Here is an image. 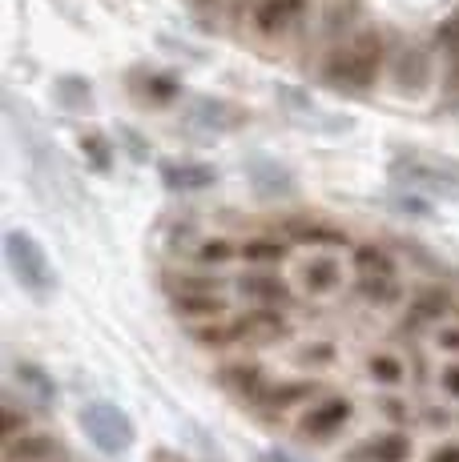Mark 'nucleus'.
<instances>
[{
	"instance_id": "obj_1",
	"label": "nucleus",
	"mask_w": 459,
	"mask_h": 462,
	"mask_svg": "<svg viewBox=\"0 0 459 462\" xmlns=\"http://www.w3.org/2000/svg\"><path fill=\"white\" fill-rule=\"evenodd\" d=\"M383 41L375 37V32H363V37H351L347 44H339V49L326 52L323 60V81L331 88H342V93H355V88H367L375 85L379 69H383Z\"/></svg>"
},
{
	"instance_id": "obj_2",
	"label": "nucleus",
	"mask_w": 459,
	"mask_h": 462,
	"mask_svg": "<svg viewBox=\"0 0 459 462\" xmlns=\"http://www.w3.org/2000/svg\"><path fill=\"white\" fill-rule=\"evenodd\" d=\"M355 290L370 306H395L403 298V278L383 245H355Z\"/></svg>"
},
{
	"instance_id": "obj_3",
	"label": "nucleus",
	"mask_w": 459,
	"mask_h": 462,
	"mask_svg": "<svg viewBox=\"0 0 459 462\" xmlns=\"http://www.w3.org/2000/svg\"><path fill=\"white\" fill-rule=\"evenodd\" d=\"M5 262H8V270L16 273V282H21L24 290H33V294H49V290L57 286L45 250H41L29 234H21V229H8L5 234Z\"/></svg>"
},
{
	"instance_id": "obj_4",
	"label": "nucleus",
	"mask_w": 459,
	"mask_h": 462,
	"mask_svg": "<svg viewBox=\"0 0 459 462\" xmlns=\"http://www.w3.org/2000/svg\"><path fill=\"white\" fill-rule=\"evenodd\" d=\"M81 430L89 434L93 447L105 450V455H126L129 442H134V422H129L113 402L81 406Z\"/></svg>"
},
{
	"instance_id": "obj_5",
	"label": "nucleus",
	"mask_w": 459,
	"mask_h": 462,
	"mask_svg": "<svg viewBox=\"0 0 459 462\" xmlns=\"http://www.w3.org/2000/svg\"><path fill=\"white\" fill-rule=\"evenodd\" d=\"M351 414H355L351 398H342V394H319L303 414H298L295 430H298V439H303V442H331L339 430H347Z\"/></svg>"
},
{
	"instance_id": "obj_6",
	"label": "nucleus",
	"mask_w": 459,
	"mask_h": 462,
	"mask_svg": "<svg viewBox=\"0 0 459 462\" xmlns=\"http://www.w3.org/2000/svg\"><path fill=\"white\" fill-rule=\"evenodd\" d=\"M391 173L399 177L403 185H415V189H436V193H459V169L447 162H436V157H419V153H399L391 162Z\"/></svg>"
},
{
	"instance_id": "obj_7",
	"label": "nucleus",
	"mask_w": 459,
	"mask_h": 462,
	"mask_svg": "<svg viewBox=\"0 0 459 462\" xmlns=\"http://www.w3.org/2000/svg\"><path fill=\"white\" fill-rule=\"evenodd\" d=\"M290 334V322L278 314V306H258L250 314L234 318V342H250V346H275Z\"/></svg>"
},
{
	"instance_id": "obj_8",
	"label": "nucleus",
	"mask_w": 459,
	"mask_h": 462,
	"mask_svg": "<svg viewBox=\"0 0 459 462\" xmlns=\"http://www.w3.org/2000/svg\"><path fill=\"white\" fill-rule=\"evenodd\" d=\"M342 282H347V270H342V262L334 254H314V257H306V262L298 265V286H303L306 298L339 294Z\"/></svg>"
},
{
	"instance_id": "obj_9",
	"label": "nucleus",
	"mask_w": 459,
	"mask_h": 462,
	"mask_svg": "<svg viewBox=\"0 0 459 462\" xmlns=\"http://www.w3.org/2000/svg\"><path fill=\"white\" fill-rule=\"evenodd\" d=\"M306 16V0H258L250 13V24L258 37H286Z\"/></svg>"
},
{
	"instance_id": "obj_10",
	"label": "nucleus",
	"mask_w": 459,
	"mask_h": 462,
	"mask_svg": "<svg viewBox=\"0 0 459 462\" xmlns=\"http://www.w3.org/2000/svg\"><path fill=\"white\" fill-rule=\"evenodd\" d=\"M407 458H411V439L399 430L370 434L367 442H359L347 455V462H407Z\"/></svg>"
},
{
	"instance_id": "obj_11",
	"label": "nucleus",
	"mask_w": 459,
	"mask_h": 462,
	"mask_svg": "<svg viewBox=\"0 0 459 462\" xmlns=\"http://www.w3.org/2000/svg\"><path fill=\"white\" fill-rule=\"evenodd\" d=\"M311 398H319V382L298 378V382H267L254 402H258L262 411H290V406H303V402H311Z\"/></svg>"
},
{
	"instance_id": "obj_12",
	"label": "nucleus",
	"mask_w": 459,
	"mask_h": 462,
	"mask_svg": "<svg viewBox=\"0 0 459 462\" xmlns=\"http://www.w3.org/2000/svg\"><path fill=\"white\" fill-rule=\"evenodd\" d=\"M230 310V301L218 290H201V294H173V314L185 322H214Z\"/></svg>"
},
{
	"instance_id": "obj_13",
	"label": "nucleus",
	"mask_w": 459,
	"mask_h": 462,
	"mask_svg": "<svg viewBox=\"0 0 459 462\" xmlns=\"http://www.w3.org/2000/svg\"><path fill=\"white\" fill-rule=\"evenodd\" d=\"M57 455V442L41 430H24L5 442V462H49Z\"/></svg>"
},
{
	"instance_id": "obj_14",
	"label": "nucleus",
	"mask_w": 459,
	"mask_h": 462,
	"mask_svg": "<svg viewBox=\"0 0 459 462\" xmlns=\"http://www.w3.org/2000/svg\"><path fill=\"white\" fill-rule=\"evenodd\" d=\"M367 378L379 382V386H387V390H395L411 378V366L399 350H375L367 358Z\"/></svg>"
},
{
	"instance_id": "obj_15",
	"label": "nucleus",
	"mask_w": 459,
	"mask_h": 462,
	"mask_svg": "<svg viewBox=\"0 0 459 462\" xmlns=\"http://www.w3.org/2000/svg\"><path fill=\"white\" fill-rule=\"evenodd\" d=\"M162 181L170 185V189H210V185L218 181V173L210 165H190V162H165L162 165Z\"/></svg>"
},
{
	"instance_id": "obj_16",
	"label": "nucleus",
	"mask_w": 459,
	"mask_h": 462,
	"mask_svg": "<svg viewBox=\"0 0 459 462\" xmlns=\"http://www.w3.org/2000/svg\"><path fill=\"white\" fill-rule=\"evenodd\" d=\"M447 314H452V298H447L444 290H427V294H419V298L411 301L407 330H427L431 322H444Z\"/></svg>"
},
{
	"instance_id": "obj_17",
	"label": "nucleus",
	"mask_w": 459,
	"mask_h": 462,
	"mask_svg": "<svg viewBox=\"0 0 459 462\" xmlns=\"http://www.w3.org/2000/svg\"><path fill=\"white\" fill-rule=\"evenodd\" d=\"M190 121H198V125H206V129H238L242 125V109L201 97V101L190 105Z\"/></svg>"
},
{
	"instance_id": "obj_18",
	"label": "nucleus",
	"mask_w": 459,
	"mask_h": 462,
	"mask_svg": "<svg viewBox=\"0 0 459 462\" xmlns=\"http://www.w3.org/2000/svg\"><path fill=\"white\" fill-rule=\"evenodd\" d=\"M267 370L262 366H246V362H238V366H226L222 370V386H230V390H238V394H246L254 402L258 398V390L267 386Z\"/></svg>"
},
{
	"instance_id": "obj_19",
	"label": "nucleus",
	"mask_w": 459,
	"mask_h": 462,
	"mask_svg": "<svg viewBox=\"0 0 459 462\" xmlns=\"http://www.w3.org/2000/svg\"><path fill=\"white\" fill-rule=\"evenodd\" d=\"M242 294L254 298L258 306H286L290 301V290L282 286V282L267 278V273H250V278H242Z\"/></svg>"
},
{
	"instance_id": "obj_20",
	"label": "nucleus",
	"mask_w": 459,
	"mask_h": 462,
	"mask_svg": "<svg viewBox=\"0 0 459 462\" xmlns=\"http://www.w3.org/2000/svg\"><path fill=\"white\" fill-rule=\"evenodd\" d=\"M286 254H290V245L278 242V237H246L242 242V257L254 265H278V262H286Z\"/></svg>"
},
{
	"instance_id": "obj_21",
	"label": "nucleus",
	"mask_w": 459,
	"mask_h": 462,
	"mask_svg": "<svg viewBox=\"0 0 459 462\" xmlns=\"http://www.w3.org/2000/svg\"><path fill=\"white\" fill-rule=\"evenodd\" d=\"M193 257L201 265H230L234 257H242V242H230V237H201L193 245Z\"/></svg>"
},
{
	"instance_id": "obj_22",
	"label": "nucleus",
	"mask_w": 459,
	"mask_h": 462,
	"mask_svg": "<svg viewBox=\"0 0 459 462\" xmlns=\"http://www.w3.org/2000/svg\"><path fill=\"white\" fill-rule=\"evenodd\" d=\"M290 242H303V245H347V234L331 226H295L290 229Z\"/></svg>"
},
{
	"instance_id": "obj_23",
	"label": "nucleus",
	"mask_w": 459,
	"mask_h": 462,
	"mask_svg": "<svg viewBox=\"0 0 459 462\" xmlns=\"http://www.w3.org/2000/svg\"><path fill=\"white\" fill-rule=\"evenodd\" d=\"M16 382H21L29 394H37V402H52V382L45 378V370H41V366L21 362V366H16Z\"/></svg>"
},
{
	"instance_id": "obj_24",
	"label": "nucleus",
	"mask_w": 459,
	"mask_h": 462,
	"mask_svg": "<svg viewBox=\"0 0 459 462\" xmlns=\"http://www.w3.org/2000/svg\"><path fill=\"white\" fill-rule=\"evenodd\" d=\"M427 81V57H423V52H407V57L399 60V85L403 88H415V85H423Z\"/></svg>"
},
{
	"instance_id": "obj_25",
	"label": "nucleus",
	"mask_w": 459,
	"mask_h": 462,
	"mask_svg": "<svg viewBox=\"0 0 459 462\" xmlns=\"http://www.w3.org/2000/svg\"><path fill=\"white\" fill-rule=\"evenodd\" d=\"M250 173H262L267 181H258L262 189H270V193H286L290 189V173H282L278 165H270V162H250Z\"/></svg>"
},
{
	"instance_id": "obj_26",
	"label": "nucleus",
	"mask_w": 459,
	"mask_h": 462,
	"mask_svg": "<svg viewBox=\"0 0 459 462\" xmlns=\"http://www.w3.org/2000/svg\"><path fill=\"white\" fill-rule=\"evenodd\" d=\"M222 282L210 278V273H178L173 278V294H201V290H218Z\"/></svg>"
},
{
	"instance_id": "obj_27",
	"label": "nucleus",
	"mask_w": 459,
	"mask_h": 462,
	"mask_svg": "<svg viewBox=\"0 0 459 462\" xmlns=\"http://www.w3.org/2000/svg\"><path fill=\"white\" fill-rule=\"evenodd\" d=\"M81 149H85V157L97 165V169H109L113 165V157H109V145H105L101 137H93V133H85L81 137Z\"/></svg>"
},
{
	"instance_id": "obj_28",
	"label": "nucleus",
	"mask_w": 459,
	"mask_h": 462,
	"mask_svg": "<svg viewBox=\"0 0 459 462\" xmlns=\"http://www.w3.org/2000/svg\"><path fill=\"white\" fill-rule=\"evenodd\" d=\"M439 386H444L447 398H455L459 402V362H447V366L439 370Z\"/></svg>"
},
{
	"instance_id": "obj_29",
	"label": "nucleus",
	"mask_w": 459,
	"mask_h": 462,
	"mask_svg": "<svg viewBox=\"0 0 459 462\" xmlns=\"http://www.w3.org/2000/svg\"><path fill=\"white\" fill-rule=\"evenodd\" d=\"M16 434H24V422H21V414H16V406L8 402V406H5V430H0V442L16 439Z\"/></svg>"
},
{
	"instance_id": "obj_30",
	"label": "nucleus",
	"mask_w": 459,
	"mask_h": 462,
	"mask_svg": "<svg viewBox=\"0 0 459 462\" xmlns=\"http://www.w3.org/2000/svg\"><path fill=\"white\" fill-rule=\"evenodd\" d=\"M201 8H214V13H238V8H254L258 0H198Z\"/></svg>"
},
{
	"instance_id": "obj_31",
	"label": "nucleus",
	"mask_w": 459,
	"mask_h": 462,
	"mask_svg": "<svg viewBox=\"0 0 459 462\" xmlns=\"http://www.w3.org/2000/svg\"><path fill=\"white\" fill-rule=\"evenodd\" d=\"M149 93H154V97H162V101H170V97L178 93V85H173L170 77H149Z\"/></svg>"
},
{
	"instance_id": "obj_32",
	"label": "nucleus",
	"mask_w": 459,
	"mask_h": 462,
	"mask_svg": "<svg viewBox=\"0 0 459 462\" xmlns=\"http://www.w3.org/2000/svg\"><path fill=\"white\" fill-rule=\"evenodd\" d=\"M436 346L439 350H459V326H444V330L436 334Z\"/></svg>"
},
{
	"instance_id": "obj_33",
	"label": "nucleus",
	"mask_w": 459,
	"mask_h": 462,
	"mask_svg": "<svg viewBox=\"0 0 459 462\" xmlns=\"http://www.w3.org/2000/svg\"><path fill=\"white\" fill-rule=\"evenodd\" d=\"M439 44H452V49H459V13L444 24V29H439Z\"/></svg>"
},
{
	"instance_id": "obj_34",
	"label": "nucleus",
	"mask_w": 459,
	"mask_h": 462,
	"mask_svg": "<svg viewBox=\"0 0 459 462\" xmlns=\"http://www.w3.org/2000/svg\"><path fill=\"white\" fill-rule=\"evenodd\" d=\"M427 462H459V442H447V447L431 450Z\"/></svg>"
},
{
	"instance_id": "obj_35",
	"label": "nucleus",
	"mask_w": 459,
	"mask_h": 462,
	"mask_svg": "<svg viewBox=\"0 0 459 462\" xmlns=\"http://www.w3.org/2000/svg\"><path fill=\"white\" fill-rule=\"evenodd\" d=\"M306 362H323V366H326V362H334V346L331 342H326V346L319 342L311 354H306Z\"/></svg>"
},
{
	"instance_id": "obj_36",
	"label": "nucleus",
	"mask_w": 459,
	"mask_h": 462,
	"mask_svg": "<svg viewBox=\"0 0 459 462\" xmlns=\"http://www.w3.org/2000/svg\"><path fill=\"white\" fill-rule=\"evenodd\" d=\"M262 462H298V458H290V455H282V450H270V455H262Z\"/></svg>"
},
{
	"instance_id": "obj_37",
	"label": "nucleus",
	"mask_w": 459,
	"mask_h": 462,
	"mask_svg": "<svg viewBox=\"0 0 459 462\" xmlns=\"http://www.w3.org/2000/svg\"><path fill=\"white\" fill-rule=\"evenodd\" d=\"M455 85H459V65H455Z\"/></svg>"
}]
</instances>
